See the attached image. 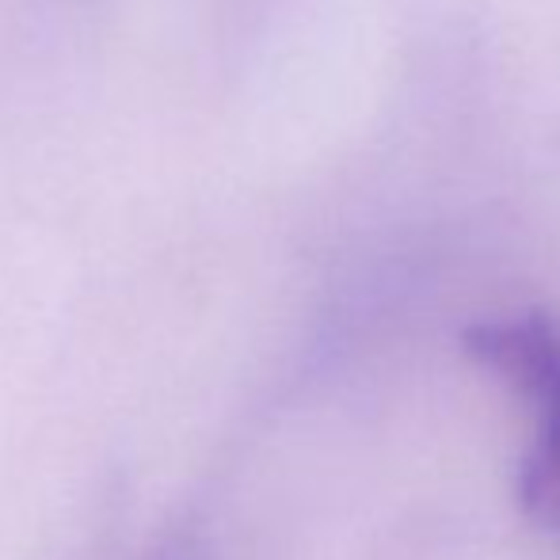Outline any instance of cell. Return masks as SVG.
<instances>
[{
    "instance_id": "cell-1",
    "label": "cell",
    "mask_w": 560,
    "mask_h": 560,
    "mask_svg": "<svg viewBox=\"0 0 560 560\" xmlns=\"http://www.w3.org/2000/svg\"><path fill=\"white\" fill-rule=\"evenodd\" d=\"M462 347L541 412V431L518 469V508L530 523L560 530V325L538 310L477 320L462 332Z\"/></svg>"
}]
</instances>
